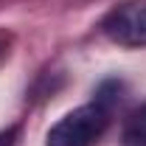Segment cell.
Here are the masks:
<instances>
[{
	"label": "cell",
	"mask_w": 146,
	"mask_h": 146,
	"mask_svg": "<svg viewBox=\"0 0 146 146\" xmlns=\"http://www.w3.org/2000/svg\"><path fill=\"white\" fill-rule=\"evenodd\" d=\"M110 124V110L107 101L98 98L93 104L70 110L68 115H62L48 132V143L45 146H93Z\"/></svg>",
	"instance_id": "obj_1"
},
{
	"label": "cell",
	"mask_w": 146,
	"mask_h": 146,
	"mask_svg": "<svg viewBox=\"0 0 146 146\" xmlns=\"http://www.w3.org/2000/svg\"><path fill=\"white\" fill-rule=\"evenodd\" d=\"M101 34L124 48H146V0H124L101 20Z\"/></svg>",
	"instance_id": "obj_2"
},
{
	"label": "cell",
	"mask_w": 146,
	"mask_h": 146,
	"mask_svg": "<svg viewBox=\"0 0 146 146\" xmlns=\"http://www.w3.org/2000/svg\"><path fill=\"white\" fill-rule=\"evenodd\" d=\"M124 141L132 146H146V104L132 110L124 124Z\"/></svg>",
	"instance_id": "obj_3"
},
{
	"label": "cell",
	"mask_w": 146,
	"mask_h": 146,
	"mask_svg": "<svg viewBox=\"0 0 146 146\" xmlns=\"http://www.w3.org/2000/svg\"><path fill=\"white\" fill-rule=\"evenodd\" d=\"M14 138H17V129H3L0 132V146H14Z\"/></svg>",
	"instance_id": "obj_4"
},
{
	"label": "cell",
	"mask_w": 146,
	"mask_h": 146,
	"mask_svg": "<svg viewBox=\"0 0 146 146\" xmlns=\"http://www.w3.org/2000/svg\"><path fill=\"white\" fill-rule=\"evenodd\" d=\"M6 45H9V36H6V34H0V56L6 54Z\"/></svg>",
	"instance_id": "obj_5"
}]
</instances>
